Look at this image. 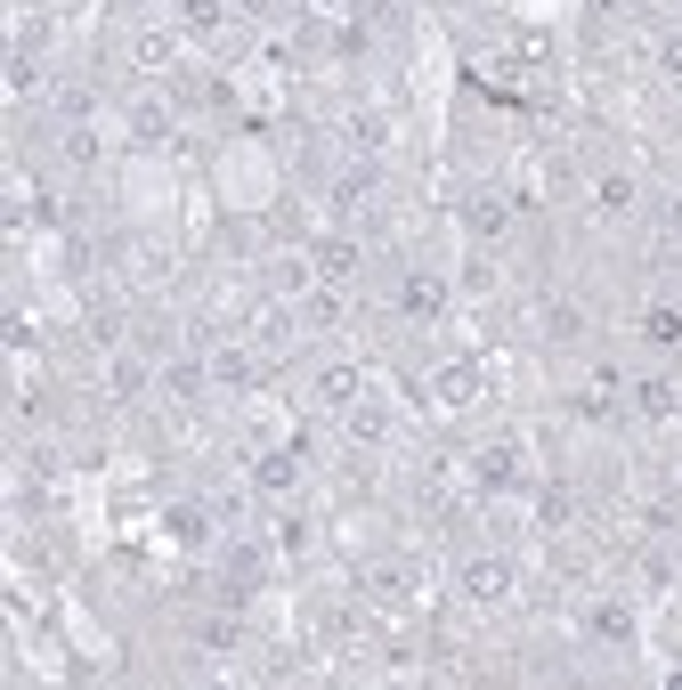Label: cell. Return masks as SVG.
Returning a JSON list of instances; mask_svg holds the SVG:
<instances>
[{"mask_svg": "<svg viewBox=\"0 0 682 690\" xmlns=\"http://www.w3.org/2000/svg\"><path fill=\"white\" fill-rule=\"evenodd\" d=\"M260 577H268V545L236 536V545L220 553V593H227V601H244V593H260Z\"/></svg>", "mask_w": 682, "mask_h": 690, "instance_id": "obj_1", "label": "cell"}, {"mask_svg": "<svg viewBox=\"0 0 682 690\" xmlns=\"http://www.w3.org/2000/svg\"><path fill=\"white\" fill-rule=\"evenodd\" d=\"M439 309H447V285L431 277V268H406V277H399V318L406 325H431Z\"/></svg>", "mask_w": 682, "mask_h": 690, "instance_id": "obj_2", "label": "cell"}, {"mask_svg": "<svg viewBox=\"0 0 682 690\" xmlns=\"http://www.w3.org/2000/svg\"><path fill=\"white\" fill-rule=\"evenodd\" d=\"M358 593L374 601V610H399V601H415V569H406V560H374V569L358 577Z\"/></svg>", "mask_w": 682, "mask_h": 690, "instance_id": "obj_3", "label": "cell"}, {"mask_svg": "<svg viewBox=\"0 0 682 690\" xmlns=\"http://www.w3.org/2000/svg\"><path fill=\"white\" fill-rule=\"evenodd\" d=\"M471 479H480V488H512V479H521V447H512V438L480 447V455H471Z\"/></svg>", "mask_w": 682, "mask_h": 690, "instance_id": "obj_4", "label": "cell"}, {"mask_svg": "<svg viewBox=\"0 0 682 690\" xmlns=\"http://www.w3.org/2000/svg\"><path fill=\"white\" fill-rule=\"evenodd\" d=\"M431 399H439V414H463L471 399H480V374L471 366H439L431 374Z\"/></svg>", "mask_w": 682, "mask_h": 690, "instance_id": "obj_5", "label": "cell"}, {"mask_svg": "<svg viewBox=\"0 0 682 690\" xmlns=\"http://www.w3.org/2000/svg\"><path fill=\"white\" fill-rule=\"evenodd\" d=\"M163 528H171V545H188V553L212 545V512H203V504H171V512H163Z\"/></svg>", "mask_w": 682, "mask_h": 690, "instance_id": "obj_6", "label": "cell"}, {"mask_svg": "<svg viewBox=\"0 0 682 690\" xmlns=\"http://www.w3.org/2000/svg\"><path fill=\"white\" fill-rule=\"evenodd\" d=\"M309 268H317L325 285H349V277H358V244H349V236H325L317 253H309Z\"/></svg>", "mask_w": 682, "mask_h": 690, "instance_id": "obj_7", "label": "cell"}, {"mask_svg": "<svg viewBox=\"0 0 682 690\" xmlns=\"http://www.w3.org/2000/svg\"><path fill=\"white\" fill-rule=\"evenodd\" d=\"M358 390H366V374H358V366H325V374H317V407H334V414L358 407Z\"/></svg>", "mask_w": 682, "mask_h": 690, "instance_id": "obj_8", "label": "cell"}, {"mask_svg": "<svg viewBox=\"0 0 682 690\" xmlns=\"http://www.w3.org/2000/svg\"><path fill=\"white\" fill-rule=\"evenodd\" d=\"M463 593L471 601H504L512 593V569H504V560H463Z\"/></svg>", "mask_w": 682, "mask_h": 690, "instance_id": "obj_9", "label": "cell"}, {"mask_svg": "<svg viewBox=\"0 0 682 690\" xmlns=\"http://www.w3.org/2000/svg\"><path fill=\"white\" fill-rule=\"evenodd\" d=\"M203 382H212V358H171L163 366V399H195Z\"/></svg>", "mask_w": 682, "mask_h": 690, "instance_id": "obj_10", "label": "cell"}, {"mask_svg": "<svg viewBox=\"0 0 682 690\" xmlns=\"http://www.w3.org/2000/svg\"><path fill=\"white\" fill-rule=\"evenodd\" d=\"M471 236H504V227H512V203L504 196H495V187H480V196H471Z\"/></svg>", "mask_w": 682, "mask_h": 690, "instance_id": "obj_11", "label": "cell"}, {"mask_svg": "<svg viewBox=\"0 0 682 690\" xmlns=\"http://www.w3.org/2000/svg\"><path fill=\"white\" fill-rule=\"evenodd\" d=\"M253 479H260L268 496H284V488L301 479V447H277V455H260V471H253Z\"/></svg>", "mask_w": 682, "mask_h": 690, "instance_id": "obj_12", "label": "cell"}, {"mask_svg": "<svg viewBox=\"0 0 682 690\" xmlns=\"http://www.w3.org/2000/svg\"><path fill=\"white\" fill-rule=\"evenodd\" d=\"M634 407H642V414H650V423H667V414L682 407V382H667V374H650V382H642V390H634Z\"/></svg>", "mask_w": 682, "mask_h": 690, "instance_id": "obj_13", "label": "cell"}, {"mask_svg": "<svg viewBox=\"0 0 682 690\" xmlns=\"http://www.w3.org/2000/svg\"><path fill=\"white\" fill-rule=\"evenodd\" d=\"M212 382H227V390H253V382H260V366L244 358V349H212Z\"/></svg>", "mask_w": 682, "mask_h": 690, "instance_id": "obj_14", "label": "cell"}, {"mask_svg": "<svg viewBox=\"0 0 682 690\" xmlns=\"http://www.w3.org/2000/svg\"><path fill=\"white\" fill-rule=\"evenodd\" d=\"M342 318V285H309L301 292V325H334Z\"/></svg>", "mask_w": 682, "mask_h": 690, "instance_id": "obj_15", "label": "cell"}, {"mask_svg": "<svg viewBox=\"0 0 682 690\" xmlns=\"http://www.w3.org/2000/svg\"><path fill=\"white\" fill-rule=\"evenodd\" d=\"M366 203H374V171H349V179L334 187V212H342V220H358Z\"/></svg>", "mask_w": 682, "mask_h": 690, "instance_id": "obj_16", "label": "cell"}, {"mask_svg": "<svg viewBox=\"0 0 682 690\" xmlns=\"http://www.w3.org/2000/svg\"><path fill=\"white\" fill-rule=\"evenodd\" d=\"M536 325H545V342H577V333H585V318H577L569 301H545V309H536Z\"/></svg>", "mask_w": 682, "mask_h": 690, "instance_id": "obj_17", "label": "cell"}, {"mask_svg": "<svg viewBox=\"0 0 682 690\" xmlns=\"http://www.w3.org/2000/svg\"><path fill=\"white\" fill-rule=\"evenodd\" d=\"M593 642H634V610L626 601H602V610H593Z\"/></svg>", "mask_w": 682, "mask_h": 690, "instance_id": "obj_18", "label": "cell"}, {"mask_svg": "<svg viewBox=\"0 0 682 690\" xmlns=\"http://www.w3.org/2000/svg\"><path fill=\"white\" fill-rule=\"evenodd\" d=\"M642 342H650V349H682V309H650V318H642Z\"/></svg>", "mask_w": 682, "mask_h": 690, "instance_id": "obj_19", "label": "cell"}, {"mask_svg": "<svg viewBox=\"0 0 682 690\" xmlns=\"http://www.w3.org/2000/svg\"><path fill=\"white\" fill-rule=\"evenodd\" d=\"M179 25H188V33H220L227 25V0H179Z\"/></svg>", "mask_w": 682, "mask_h": 690, "instance_id": "obj_20", "label": "cell"}, {"mask_svg": "<svg viewBox=\"0 0 682 690\" xmlns=\"http://www.w3.org/2000/svg\"><path fill=\"white\" fill-rule=\"evenodd\" d=\"M342 146H349V155H374V146H382V114H349L342 122Z\"/></svg>", "mask_w": 682, "mask_h": 690, "instance_id": "obj_21", "label": "cell"}, {"mask_svg": "<svg viewBox=\"0 0 682 690\" xmlns=\"http://www.w3.org/2000/svg\"><path fill=\"white\" fill-rule=\"evenodd\" d=\"M253 342H260V349H284V342H293V318H284V309H260V318H253Z\"/></svg>", "mask_w": 682, "mask_h": 690, "instance_id": "obj_22", "label": "cell"}, {"mask_svg": "<svg viewBox=\"0 0 682 690\" xmlns=\"http://www.w3.org/2000/svg\"><path fill=\"white\" fill-rule=\"evenodd\" d=\"M131 131H138V138H147V146H163V138H171V114H163V107H155V98H138V114H131Z\"/></svg>", "mask_w": 682, "mask_h": 690, "instance_id": "obj_23", "label": "cell"}, {"mask_svg": "<svg viewBox=\"0 0 682 690\" xmlns=\"http://www.w3.org/2000/svg\"><path fill=\"white\" fill-rule=\"evenodd\" d=\"M634 212V179H602V220H626Z\"/></svg>", "mask_w": 682, "mask_h": 690, "instance_id": "obj_24", "label": "cell"}, {"mask_svg": "<svg viewBox=\"0 0 682 690\" xmlns=\"http://www.w3.org/2000/svg\"><path fill=\"white\" fill-rule=\"evenodd\" d=\"M195 642H203V650H236V617H203Z\"/></svg>", "mask_w": 682, "mask_h": 690, "instance_id": "obj_25", "label": "cell"}, {"mask_svg": "<svg viewBox=\"0 0 682 690\" xmlns=\"http://www.w3.org/2000/svg\"><path fill=\"white\" fill-rule=\"evenodd\" d=\"M349 438H358V447H374V438H382V407H349Z\"/></svg>", "mask_w": 682, "mask_h": 690, "instance_id": "obj_26", "label": "cell"}, {"mask_svg": "<svg viewBox=\"0 0 682 690\" xmlns=\"http://www.w3.org/2000/svg\"><path fill=\"white\" fill-rule=\"evenodd\" d=\"M114 390H122V399H138V390H147V366H138V358H114Z\"/></svg>", "mask_w": 682, "mask_h": 690, "instance_id": "obj_27", "label": "cell"}, {"mask_svg": "<svg viewBox=\"0 0 682 690\" xmlns=\"http://www.w3.org/2000/svg\"><path fill=\"white\" fill-rule=\"evenodd\" d=\"M66 163H81V171H90V163H98V138H90V131H81V122H74V131H66Z\"/></svg>", "mask_w": 682, "mask_h": 690, "instance_id": "obj_28", "label": "cell"}, {"mask_svg": "<svg viewBox=\"0 0 682 690\" xmlns=\"http://www.w3.org/2000/svg\"><path fill=\"white\" fill-rule=\"evenodd\" d=\"M138 66H171V33H138Z\"/></svg>", "mask_w": 682, "mask_h": 690, "instance_id": "obj_29", "label": "cell"}, {"mask_svg": "<svg viewBox=\"0 0 682 690\" xmlns=\"http://www.w3.org/2000/svg\"><path fill=\"white\" fill-rule=\"evenodd\" d=\"M33 81H41V74H33V41H25V49L9 57V90H33Z\"/></svg>", "mask_w": 682, "mask_h": 690, "instance_id": "obj_30", "label": "cell"}, {"mask_svg": "<svg viewBox=\"0 0 682 690\" xmlns=\"http://www.w3.org/2000/svg\"><path fill=\"white\" fill-rule=\"evenodd\" d=\"M244 16H260V25H277V16H284V0H244Z\"/></svg>", "mask_w": 682, "mask_h": 690, "instance_id": "obj_31", "label": "cell"}, {"mask_svg": "<svg viewBox=\"0 0 682 690\" xmlns=\"http://www.w3.org/2000/svg\"><path fill=\"white\" fill-rule=\"evenodd\" d=\"M107 9H114V16H147L155 0H107Z\"/></svg>", "mask_w": 682, "mask_h": 690, "instance_id": "obj_32", "label": "cell"}, {"mask_svg": "<svg viewBox=\"0 0 682 690\" xmlns=\"http://www.w3.org/2000/svg\"><path fill=\"white\" fill-rule=\"evenodd\" d=\"M658 57H667V74H682V41H667V49H658Z\"/></svg>", "mask_w": 682, "mask_h": 690, "instance_id": "obj_33", "label": "cell"}, {"mask_svg": "<svg viewBox=\"0 0 682 690\" xmlns=\"http://www.w3.org/2000/svg\"><path fill=\"white\" fill-rule=\"evenodd\" d=\"M317 9H334V0H317Z\"/></svg>", "mask_w": 682, "mask_h": 690, "instance_id": "obj_34", "label": "cell"}]
</instances>
